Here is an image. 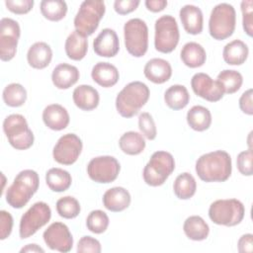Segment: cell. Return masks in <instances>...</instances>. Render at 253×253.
Masks as SVG:
<instances>
[{
    "instance_id": "obj_1",
    "label": "cell",
    "mask_w": 253,
    "mask_h": 253,
    "mask_svg": "<svg viewBox=\"0 0 253 253\" xmlns=\"http://www.w3.org/2000/svg\"><path fill=\"white\" fill-rule=\"evenodd\" d=\"M195 169L199 178L204 182H224L231 175V157L224 150L208 152L198 158Z\"/></svg>"
},
{
    "instance_id": "obj_2",
    "label": "cell",
    "mask_w": 253,
    "mask_h": 253,
    "mask_svg": "<svg viewBox=\"0 0 253 253\" xmlns=\"http://www.w3.org/2000/svg\"><path fill=\"white\" fill-rule=\"evenodd\" d=\"M39 186V174L32 169L23 170L17 174L11 186L6 190V202L14 209H22L37 193Z\"/></svg>"
},
{
    "instance_id": "obj_3",
    "label": "cell",
    "mask_w": 253,
    "mask_h": 253,
    "mask_svg": "<svg viewBox=\"0 0 253 253\" xmlns=\"http://www.w3.org/2000/svg\"><path fill=\"white\" fill-rule=\"evenodd\" d=\"M150 91L141 81H132L126 84L116 97V109L124 118H132L147 103Z\"/></svg>"
},
{
    "instance_id": "obj_4",
    "label": "cell",
    "mask_w": 253,
    "mask_h": 253,
    "mask_svg": "<svg viewBox=\"0 0 253 253\" xmlns=\"http://www.w3.org/2000/svg\"><path fill=\"white\" fill-rule=\"evenodd\" d=\"M175 169V160L170 152L155 151L144 166L142 176L144 182L151 187L163 185Z\"/></svg>"
},
{
    "instance_id": "obj_5",
    "label": "cell",
    "mask_w": 253,
    "mask_h": 253,
    "mask_svg": "<svg viewBox=\"0 0 253 253\" xmlns=\"http://www.w3.org/2000/svg\"><path fill=\"white\" fill-rule=\"evenodd\" d=\"M236 26V12L228 3L215 5L210 15L209 32L211 38L222 41L232 36Z\"/></svg>"
},
{
    "instance_id": "obj_6",
    "label": "cell",
    "mask_w": 253,
    "mask_h": 253,
    "mask_svg": "<svg viewBox=\"0 0 253 253\" xmlns=\"http://www.w3.org/2000/svg\"><path fill=\"white\" fill-rule=\"evenodd\" d=\"M245 215L244 205L237 199H221L211 204L209 216L217 225L235 226Z\"/></svg>"
},
{
    "instance_id": "obj_7",
    "label": "cell",
    "mask_w": 253,
    "mask_h": 253,
    "mask_svg": "<svg viewBox=\"0 0 253 253\" xmlns=\"http://www.w3.org/2000/svg\"><path fill=\"white\" fill-rule=\"evenodd\" d=\"M3 130L9 143L18 150H26L34 144L35 136L27 120L20 114H12L5 118Z\"/></svg>"
},
{
    "instance_id": "obj_8",
    "label": "cell",
    "mask_w": 253,
    "mask_h": 253,
    "mask_svg": "<svg viewBox=\"0 0 253 253\" xmlns=\"http://www.w3.org/2000/svg\"><path fill=\"white\" fill-rule=\"evenodd\" d=\"M106 11L105 2L101 0L83 1L74 18V27L85 37L91 36L99 27Z\"/></svg>"
},
{
    "instance_id": "obj_9",
    "label": "cell",
    "mask_w": 253,
    "mask_h": 253,
    "mask_svg": "<svg viewBox=\"0 0 253 253\" xmlns=\"http://www.w3.org/2000/svg\"><path fill=\"white\" fill-rule=\"evenodd\" d=\"M154 47L162 53L172 52L178 45L180 32L176 19L171 15H163L155 21Z\"/></svg>"
},
{
    "instance_id": "obj_10",
    "label": "cell",
    "mask_w": 253,
    "mask_h": 253,
    "mask_svg": "<svg viewBox=\"0 0 253 253\" xmlns=\"http://www.w3.org/2000/svg\"><path fill=\"white\" fill-rule=\"evenodd\" d=\"M124 38L126 48L130 55L141 57L146 53L148 48V28L143 20L133 18L126 22Z\"/></svg>"
},
{
    "instance_id": "obj_11",
    "label": "cell",
    "mask_w": 253,
    "mask_h": 253,
    "mask_svg": "<svg viewBox=\"0 0 253 253\" xmlns=\"http://www.w3.org/2000/svg\"><path fill=\"white\" fill-rule=\"evenodd\" d=\"M50 217L51 210L46 203H35L21 217L19 226L20 238L26 239L34 235L49 221Z\"/></svg>"
},
{
    "instance_id": "obj_12",
    "label": "cell",
    "mask_w": 253,
    "mask_h": 253,
    "mask_svg": "<svg viewBox=\"0 0 253 253\" xmlns=\"http://www.w3.org/2000/svg\"><path fill=\"white\" fill-rule=\"evenodd\" d=\"M120 170V162L114 156L110 155L94 157L87 165V174L89 178L100 184L114 182L118 178Z\"/></svg>"
},
{
    "instance_id": "obj_13",
    "label": "cell",
    "mask_w": 253,
    "mask_h": 253,
    "mask_svg": "<svg viewBox=\"0 0 253 253\" xmlns=\"http://www.w3.org/2000/svg\"><path fill=\"white\" fill-rule=\"evenodd\" d=\"M21 36L19 23L11 18H2L0 21V58L10 61L17 52L18 42Z\"/></svg>"
},
{
    "instance_id": "obj_14",
    "label": "cell",
    "mask_w": 253,
    "mask_h": 253,
    "mask_svg": "<svg viewBox=\"0 0 253 253\" xmlns=\"http://www.w3.org/2000/svg\"><path fill=\"white\" fill-rule=\"evenodd\" d=\"M81 138L75 133H66L59 137L52 150L53 159L62 165H72L81 154Z\"/></svg>"
},
{
    "instance_id": "obj_15",
    "label": "cell",
    "mask_w": 253,
    "mask_h": 253,
    "mask_svg": "<svg viewBox=\"0 0 253 253\" xmlns=\"http://www.w3.org/2000/svg\"><path fill=\"white\" fill-rule=\"evenodd\" d=\"M44 243L51 250L66 253L73 247V237L68 226L62 222L51 223L42 234Z\"/></svg>"
},
{
    "instance_id": "obj_16",
    "label": "cell",
    "mask_w": 253,
    "mask_h": 253,
    "mask_svg": "<svg viewBox=\"0 0 253 253\" xmlns=\"http://www.w3.org/2000/svg\"><path fill=\"white\" fill-rule=\"evenodd\" d=\"M191 87L193 92L209 101V102H217L222 99L224 92L217 80H213L210 75L198 72L193 75L191 79Z\"/></svg>"
},
{
    "instance_id": "obj_17",
    "label": "cell",
    "mask_w": 253,
    "mask_h": 253,
    "mask_svg": "<svg viewBox=\"0 0 253 253\" xmlns=\"http://www.w3.org/2000/svg\"><path fill=\"white\" fill-rule=\"evenodd\" d=\"M95 53L102 57H114L120 50V41L117 33L110 28L103 29L93 42Z\"/></svg>"
},
{
    "instance_id": "obj_18",
    "label": "cell",
    "mask_w": 253,
    "mask_h": 253,
    "mask_svg": "<svg viewBox=\"0 0 253 253\" xmlns=\"http://www.w3.org/2000/svg\"><path fill=\"white\" fill-rule=\"evenodd\" d=\"M42 121L48 128L58 131L67 127L70 122V117L63 106L59 104H50L42 111Z\"/></svg>"
},
{
    "instance_id": "obj_19",
    "label": "cell",
    "mask_w": 253,
    "mask_h": 253,
    "mask_svg": "<svg viewBox=\"0 0 253 253\" xmlns=\"http://www.w3.org/2000/svg\"><path fill=\"white\" fill-rule=\"evenodd\" d=\"M179 16L184 30L190 35H199L203 32L204 16L202 10L195 5H185L180 9Z\"/></svg>"
},
{
    "instance_id": "obj_20",
    "label": "cell",
    "mask_w": 253,
    "mask_h": 253,
    "mask_svg": "<svg viewBox=\"0 0 253 253\" xmlns=\"http://www.w3.org/2000/svg\"><path fill=\"white\" fill-rule=\"evenodd\" d=\"M143 73L149 81L155 84H162L171 78L172 67L167 60L155 57L145 63Z\"/></svg>"
},
{
    "instance_id": "obj_21",
    "label": "cell",
    "mask_w": 253,
    "mask_h": 253,
    "mask_svg": "<svg viewBox=\"0 0 253 253\" xmlns=\"http://www.w3.org/2000/svg\"><path fill=\"white\" fill-rule=\"evenodd\" d=\"M130 194L123 187H113L107 190L103 195L104 207L113 212L125 211L130 205Z\"/></svg>"
},
{
    "instance_id": "obj_22",
    "label": "cell",
    "mask_w": 253,
    "mask_h": 253,
    "mask_svg": "<svg viewBox=\"0 0 253 253\" xmlns=\"http://www.w3.org/2000/svg\"><path fill=\"white\" fill-rule=\"evenodd\" d=\"M80 77L76 66L68 63H59L51 73V81L57 89H68L77 83Z\"/></svg>"
},
{
    "instance_id": "obj_23",
    "label": "cell",
    "mask_w": 253,
    "mask_h": 253,
    "mask_svg": "<svg viewBox=\"0 0 253 253\" xmlns=\"http://www.w3.org/2000/svg\"><path fill=\"white\" fill-rule=\"evenodd\" d=\"M72 99L75 106L80 110L92 111L98 107L100 95L91 85L82 84L73 90Z\"/></svg>"
},
{
    "instance_id": "obj_24",
    "label": "cell",
    "mask_w": 253,
    "mask_h": 253,
    "mask_svg": "<svg viewBox=\"0 0 253 253\" xmlns=\"http://www.w3.org/2000/svg\"><path fill=\"white\" fill-rule=\"evenodd\" d=\"M91 77L98 85L109 88L118 83L120 79V73L118 68L112 63L100 61L93 66Z\"/></svg>"
},
{
    "instance_id": "obj_25",
    "label": "cell",
    "mask_w": 253,
    "mask_h": 253,
    "mask_svg": "<svg viewBox=\"0 0 253 253\" xmlns=\"http://www.w3.org/2000/svg\"><path fill=\"white\" fill-rule=\"evenodd\" d=\"M52 59V50L49 44L44 42H37L32 44L27 52V60L30 66L35 69L47 67Z\"/></svg>"
},
{
    "instance_id": "obj_26",
    "label": "cell",
    "mask_w": 253,
    "mask_h": 253,
    "mask_svg": "<svg viewBox=\"0 0 253 253\" xmlns=\"http://www.w3.org/2000/svg\"><path fill=\"white\" fill-rule=\"evenodd\" d=\"M180 57L186 66L190 68H198L205 64L207 60V52L200 43L189 42L183 45Z\"/></svg>"
},
{
    "instance_id": "obj_27",
    "label": "cell",
    "mask_w": 253,
    "mask_h": 253,
    "mask_svg": "<svg viewBox=\"0 0 253 253\" xmlns=\"http://www.w3.org/2000/svg\"><path fill=\"white\" fill-rule=\"evenodd\" d=\"M64 49L68 58L76 61L83 59L88 50L87 37L76 30L73 31L65 41Z\"/></svg>"
},
{
    "instance_id": "obj_28",
    "label": "cell",
    "mask_w": 253,
    "mask_h": 253,
    "mask_svg": "<svg viewBox=\"0 0 253 253\" xmlns=\"http://www.w3.org/2000/svg\"><path fill=\"white\" fill-rule=\"evenodd\" d=\"M249 54L247 44L241 40H233L226 43L222 50L223 60L229 65L243 64Z\"/></svg>"
},
{
    "instance_id": "obj_29",
    "label": "cell",
    "mask_w": 253,
    "mask_h": 253,
    "mask_svg": "<svg viewBox=\"0 0 253 253\" xmlns=\"http://www.w3.org/2000/svg\"><path fill=\"white\" fill-rule=\"evenodd\" d=\"M183 230L186 236L194 241L207 239L210 233V226L200 215H191L187 217L183 224Z\"/></svg>"
},
{
    "instance_id": "obj_30",
    "label": "cell",
    "mask_w": 253,
    "mask_h": 253,
    "mask_svg": "<svg viewBox=\"0 0 253 253\" xmlns=\"http://www.w3.org/2000/svg\"><path fill=\"white\" fill-rule=\"evenodd\" d=\"M187 123L196 131L207 130L211 125V114L204 106H193L187 113Z\"/></svg>"
},
{
    "instance_id": "obj_31",
    "label": "cell",
    "mask_w": 253,
    "mask_h": 253,
    "mask_svg": "<svg viewBox=\"0 0 253 253\" xmlns=\"http://www.w3.org/2000/svg\"><path fill=\"white\" fill-rule=\"evenodd\" d=\"M45 182L47 187L56 193H61L69 189L72 183L71 175L62 168H50L45 173Z\"/></svg>"
},
{
    "instance_id": "obj_32",
    "label": "cell",
    "mask_w": 253,
    "mask_h": 253,
    "mask_svg": "<svg viewBox=\"0 0 253 253\" xmlns=\"http://www.w3.org/2000/svg\"><path fill=\"white\" fill-rule=\"evenodd\" d=\"M164 101L170 109L174 111L182 110L189 104L190 94L184 85L175 84L165 91Z\"/></svg>"
},
{
    "instance_id": "obj_33",
    "label": "cell",
    "mask_w": 253,
    "mask_h": 253,
    "mask_svg": "<svg viewBox=\"0 0 253 253\" xmlns=\"http://www.w3.org/2000/svg\"><path fill=\"white\" fill-rule=\"evenodd\" d=\"M119 146L127 155H138L145 148V140L139 132L129 130L120 137Z\"/></svg>"
},
{
    "instance_id": "obj_34",
    "label": "cell",
    "mask_w": 253,
    "mask_h": 253,
    "mask_svg": "<svg viewBox=\"0 0 253 253\" xmlns=\"http://www.w3.org/2000/svg\"><path fill=\"white\" fill-rule=\"evenodd\" d=\"M197 190V182L194 176L188 172L179 174L173 184V191L175 196L180 200H189Z\"/></svg>"
},
{
    "instance_id": "obj_35",
    "label": "cell",
    "mask_w": 253,
    "mask_h": 253,
    "mask_svg": "<svg viewBox=\"0 0 253 253\" xmlns=\"http://www.w3.org/2000/svg\"><path fill=\"white\" fill-rule=\"evenodd\" d=\"M40 7L42 15L52 22L62 20L67 13V4L62 0H42Z\"/></svg>"
},
{
    "instance_id": "obj_36",
    "label": "cell",
    "mask_w": 253,
    "mask_h": 253,
    "mask_svg": "<svg viewBox=\"0 0 253 253\" xmlns=\"http://www.w3.org/2000/svg\"><path fill=\"white\" fill-rule=\"evenodd\" d=\"M216 80L221 85L224 94H233L237 92L243 83V77L240 72L232 69H224L220 71Z\"/></svg>"
},
{
    "instance_id": "obj_37",
    "label": "cell",
    "mask_w": 253,
    "mask_h": 253,
    "mask_svg": "<svg viewBox=\"0 0 253 253\" xmlns=\"http://www.w3.org/2000/svg\"><path fill=\"white\" fill-rule=\"evenodd\" d=\"M4 103L9 107H21L27 100V90L19 83L8 84L2 93Z\"/></svg>"
},
{
    "instance_id": "obj_38",
    "label": "cell",
    "mask_w": 253,
    "mask_h": 253,
    "mask_svg": "<svg viewBox=\"0 0 253 253\" xmlns=\"http://www.w3.org/2000/svg\"><path fill=\"white\" fill-rule=\"evenodd\" d=\"M80 211L79 202L72 196L62 197L56 202V211L63 218H75L80 213Z\"/></svg>"
},
{
    "instance_id": "obj_39",
    "label": "cell",
    "mask_w": 253,
    "mask_h": 253,
    "mask_svg": "<svg viewBox=\"0 0 253 253\" xmlns=\"http://www.w3.org/2000/svg\"><path fill=\"white\" fill-rule=\"evenodd\" d=\"M109 223L110 219L108 214L101 210L92 211L86 218V226L88 230L95 234L105 232L109 226Z\"/></svg>"
},
{
    "instance_id": "obj_40",
    "label": "cell",
    "mask_w": 253,
    "mask_h": 253,
    "mask_svg": "<svg viewBox=\"0 0 253 253\" xmlns=\"http://www.w3.org/2000/svg\"><path fill=\"white\" fill-rule=\"evenodd\" d=\"M138 127L141 133L149 140L155 139L157 135V129L155 126V122L152 116L147 113L143 112L138 117Z\"/></svg>"
},
{
    "instance_id": "obj_41",
    "label": "cell",
    "mask_w": 253,
    "mask_h": 253,
    "mask_svg": "<svg viewBox=\"0 0 253 253\" xmlns=\"http://www.w3.org/2000/svg\"><path fill=\"white\" fill-rule=\"evenodd\" d=\"M238 171L244 176H252L253 174V152L252 149L241 151L236 158Z\"/></svg>"
},
{
    "instance_id": "obj_42",
    "label": "cell",
    "mask_w": 253,
    "mask_h": 253,
    "mask_svg": "<svg viewBox=\"0 0 253 253\" xmlns=\"http://www.w3.org/2000/svg\"><path fill=\"white\" fill-rule=\"evenodd\" d=\"M242 26L247 36H253V1L243 0L241 2Z\"/></svg>"
},
{
    "instance_id": "obj_43",
    "label": "cell",
    "mask_w": 253,
    "mask_h": 253,
    "mask_svg": "<svg viewBox=\"0 0 253 253\" xmlns=\"http://www.w3.org/2000/svg\"><path fill=\"white\" fill-rule=\"evenodd\" d=\"M77 252L78 253H100L102 251V246L101 243L98 239L86 235L83 236L79 239L78 243H77Z\"/></svg>"
},
{
    "instance_id": "obj_44",
    "label": "cell",
    "mask_w": 253,
    "mask_h": 253,
    "mask_svg": "<svg viewBox=\"0 0 253 253\" xmlns=\"http://www.w3.org/2000/svg\"><path fill=\"white\" fill-rule=\"evenodd\" d=\"M5 5L12 13L24 15L33 9L34 0H6Z\"/></svg>"
},
{
    "instance_id": "obj_45",
    "label": "cell",
    "mask_w": 253,
    "mask_h": 253,
    "mask_svg": "<svg viewBox=\"0 0 253 253\" xmlns=\"http://www.w3.org/2000/svg\"><path fill=\"white\" fill-rule=\"evenodd\" d=\"M13 228V217L9 211H0V239L4 240L10 236Z\"/></svg>"
},
{
    "instance_id": "obj_46",
    "label": "cell",
    "mask_w": 253,
    "mask_h": 253,
    "mask_svg": "<svg viewBox=\"0 0 253 253\" xmlns=\"http://www.w3.org/2000/svg\"><path fill=\"white\" fill-rule=\"evenodd\" d=\"M139 3V0H116L114 2V9L119 15H126L134 11Z\"/></svg>"
},
{
    "instance_id": "obj_47",
    "label": "cell",
    "mask_w": 253,
    "mask_h": 253,
    "mask_svg": "<svg viewBox=\"0 0 253 253\" xmlns=\"http://www.w3.org/2000/svg\"><path fill=\"white\" fill-rule=\"evenodd\" d=\"M253 91L252 89L246 90L239 98V108L240 110L249 116L253 115V100H252Z\"/></svg>"
},
{
    "instance_id": "obj_48",
    "label": "cell",
    "mask_w": 253,
    "mask_h": 253,
    "mask_svg": "<svg viewBox=\"0 0 253 253\" xmlns=\"http://www.w3.org/2000/svg\"><path fill=\"white\" fill-rule=\"evenodd\" d=\"M237 249L239 253H251L253 251V235L251 233L241 235L237 242Z\"/></svg>"
},
{
    "instance_id": "obj_49",
    "label": "cell",
    "mask_w": 253,
    "mask_h": 253,
    "mask_svg": "<svg viewBox=\"0 0 253 253\" xmlns=\"http://www.w3.org/2000/svg\"><path fill=\"white\" fill-rule=\"evenodd\" d=\"M147 10L153 12V13H157L160 12L162 10H164L168 4V2L166 0H146L144 2Z\"/></svg>"
},
{
    "instance_id": "obj_50",
    "label": "cell",
    "mask_w": 253,
    "mask_h": 253,
    "mask_svg": "<svg viewBox=\"0 0 253 253\" xmlns=\"http://www.w3.org/2000/svg\"><path fill=\"white\" fill-rule=\"evenodd\" d=\"M20 252H21V253H24V252H42V253H43L44 250H43L41 246H39L38 244L32 243V244H28V245L24 246V247L20 250Z\"/></svg>"
}]
</instances>
